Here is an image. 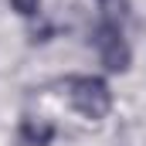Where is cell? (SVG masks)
<instances>
[{
	"mask_svg": "<svg viewBox=\"0 0 146 146\" xmlns=\"http://www.w3.org/2000/svg\"><path fill=\"white\" fill-rule=\"evenodd\" d=\"M65 95L72 102V109L82 119H106L112 109V88L95 78V75H68L65 82Z\"/></svg>",
	"mask_w": 146,
	"mask_h": 146,
	"instance_id": "obj_1",
	"label": "cell"
},
{
	"mask_svg": "<svg viewBox=\"0 0 146 146\" xmlns=\"http://www.w3.org/2000/svg\"><path fill=\"white\" fill-rule=\"evenodd\" d=\"M99 51V61L106 65V72H129L133 65V51H129V41L122 37V27L115 21H99L92 27V37H88Z\"/></svg>",
	"mask_w": 146,
	"mask_h": 146,
	"instance_id": "obj_2",
	"label": "cell"
},
{
	"mask_svg": "<svg viewBox=\"0 0 146 146\" xmlns=\"http://www.w3.org/2000/svg\"><path fill=\"white\" fill-rule=\"evenodd\" d=\"M54 122L51 119H34V115H24L21 126H17V143L21 146H51L54 139Z\"/></svg>",
	"mask_w": 146,
	"mask_h": 146,
	"instance_id": "obj_3",
	"label": "cell"
},
{
	"mask_svg": "<svg viewBox=\"0 0 146 146\" xmlns=\"http://www.w3.org/2000/svg\"><path fill=\"white\" fill-rule=\"evenodd\" d=\"M99 10H102V21H129V0H99Z\"/></svg>",
	"mask_w": 146,
	"mask_h": 146,
	"instance_id": "obj_4",
	"label": "cell"
},
{
	"mask_svg": "<svg viewBox=\"0 0 146 146\" xmlns=\"http://www.w3.org/2000/svg\"><path fill=\"white\" fill-rule=\"evenodd\" d=\"M10 7H14L21 17H37V10H41V0H10Z\"/></svg>",
	"mask_w": 146,
	"mask_h": 146,
	"instance_id": "obj_5",
	"label": "cell"
}]
</instances>
